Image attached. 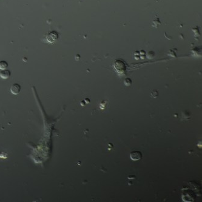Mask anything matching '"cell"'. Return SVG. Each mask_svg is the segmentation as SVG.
I'll return each mask as SVG.
<instances>
[{
	"mask_svg": "<svg viewBox=\"0 0 202 202\" xmlns=\"http://www.w3.org/2000/svg\"><path fill=\"white\" fill-rule=\"evenodd\" d=\"M11 74L10 71L9 70H4L3 71L0 72V77L3 79H8L10 77Z\"/></svg>",
	"mask_w": 202,
	"mask_h": 202,
	"instance_id": "5",
	"label": "cell"
},
{
	"mask_svg": "<svg viewBox=\"0 0 202 202\" xmlns=\"http://www.w3.org/2000/svg\"><path fill=\"white\" fill-rule=\"evenodd\" d=\"M114 67L115 69L117 70V71L119 73H124L125 71L126 70V66L124 63H123L121 61H117L114 64Z\"/></svg>",
	"mask_w": 202,
	"mask_h": 202,
	"instance_id": "2",
	"label": "cell"
},
{
	"mask_svg": "<svg viewBox=\"0 0 202 202\" xmlns=\"http://www.w3.org/2000/svg\"><path fill=\"white\" fill-rule=\"evenodd\" d=\"M59 38V33L55 31H52L49 33L46 36V40L48 42L54 43Z\"/></svg>",
	"mask_w": 202,
	"mask_h": 202,
	"instance_id": "1",
	"label": "cell"
},
{
	"mask_svg": "<svg viewBox=\"0 0 202 202\" xmlns=\"http://www.w3.org/2000/svg\"><path fill=\"white\" fill-rule=\"evenodd\" d=\"M8 66V63L6 61H0V69L4 70Z\"/></svg>",
	"mask_w": 202,
	"mask_h": 202,
	"instance_id": "6",
	"label": "cell"
},
{
	"mask_svg": "<svg viewBox=\"0 0 202 202\" xmlns=\"http://www.w3.org/2000/svg\"><path fill=\"white\" fill-rule=\"evenodd\" d=\"M21 86L18 84H14L11 86L10 91L14 95H17L21 91Z\"/></svg>",
	"mask_w": 202,
	"mask_h": 202,
	"instance_id": "4",
	"label": "cell"
},
{
	"mask_svg": "<svg viewBox=\"0 0 202 202\" xmlns=\"http://www.w3.org/2000/svg\"><path fill=\"white\" fill-rule=\"evenodd\" d=\"M130 158L133 161H139L141 159L142 154L139 150H135L130 154Z\"/></svg>",
	"mask_w": 202,
	"mask_h": 202,
	"instance_id": "3",
	"label": "cell"
}]
</instances>
